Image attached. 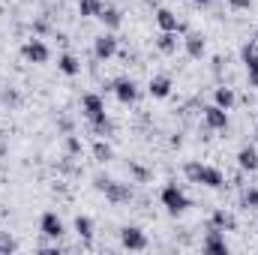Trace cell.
I'll return each instance as SVG.
<instances>
[{"label": "cell", "instance_id": "obj_24", "mask_svg": "<svg viewBox=\"0 0 258 255\" xmlns=\"http://www.w3.org/2000/svg\"><path fill=\"white\" fill-rule=\"evenodd\" d=\"M240 204H243L246 210H255L258 213V189H246L240 195Z\"/></svg>", "mask_w": 258, "mask_h": 255}, {"label": "cell", "instance_id": "obj_20", "mask_svg": "<svg viewBox=\"0 0 258 255\" xmlns=\"http://www.w3.org/2000/svg\"><path fill=\"white\" fill-rule=\"evenodd\" d=\"M213 99H216V105H219V108H225V111H228V108L234 105V99H237V96H234V90H231V87H216Z\"/></svg>", "mask_w": 258, "mask_h": 255}, {"label": "cell", "instance_id": "obj_28", "mask_svg": "<svg viewBox=\"0 0 258 255\" xmlns=\"http://www.w3.org/2000/svg\"><path fill=\"white\" fill-rule=\"evenodd\" d=\"M246 72H249V87H258V63L246 66Z\"/></svg>", "mask_w": 258, "mask_h": 255}, {"label": "cell", "instance_id": "obj_1", "mask_svg": "<svg viewBox=\"0 0 258 255\" xmlns=\"http://www.w3.org/2000/svg\"><path fill=\"white\" fill-rule=\"evenodd\" d=\"M81 111H84V117L90 120V126L96 129L99 135L111 129V120H108V114H105V102H102L99 93H84V99H81Z\"/></svg>", "mask_w": 258, "mask_h": 255}, {"label": "cell", "instance_id": "obj_10", "mask_svg": "<svg viewBox=\"0 0 258 255\" xmlns=\"http://www.w3.org/2000/svg\"><path fill=\"white\" fill-rule=\"evenodd\" d=\"M204 252L228 255V243H225V237H222V231H219V228H210V231H207V237H204Z\"/></svg>", "mask_w": 258, "mask_h": 255}, {"label": "cell", "instance_id": "obj_2", "mask_svg": "<svg viewBox=\"0 0 258 255\" xmlns=\"http://www.w3.org/2000/svg\"><path fill=\"white\" fill-rule=\"evenodd\" d=\"M183 171H186V177H189L192 183H198V186H210V189H222V186H225V177H222V171H219V168L189 162Z\"/></svg>", "mask_w": 258, "mask_h": 255}, {"label": "cell", "instance_id": "obj_21", "mask_svg": "<svg viewBox=\"0 0 258 255\" xmlns=\"http://www.w3.org/2000/svg\"><path fill=\"white\" fill-rule=\"evenodd\" d=\"M75 234L84 237V240H90L93 237V219L90 216H75Z\"/></svg>", "mask_w": 258, "mask_h": 255}, {"label": "cell", "instance_id": "obj_26", "mask_svg": "<svg viewBox=\"0 0 258 255\" xmlns=\"http://www.w3.org/2000/svg\"><path fill=\"white\" fill-rule=\"evenodd\" d=\"M66 150H69V153H81V141H78L75 135H69V138H66Z\"/></svg>", "mask_w": 258, "mask_h": 255}, {"label": "cell", "instance_id": "obj_31", "mask_svg": "<svg viewBox=\"0 0 258 255\" xmlns=\"http://www.w3.org/2000/svg\"><path fill=\"white\" fill-rule=\"evenodd\" d=\"M255 138H258V126H255Z\"/></svg>", "mask_w": 258, "mask_h": 255}, {"label": "cell", "instance_id": "obj_14", "mask_svg": "<svg viewBox=\"0 0 258 255\" xmlns=\"http://www.w3.org/2000/svg\"><path fill=\"white\" fill-rule=\"evenodd\" d=\"M237 165H240L243 171H258V150L255 147H240V153H237Z\"/></svg>", "mask_w": 258, "mask_h": 255}, {"label": "cell", "instance_id": "obj_17", "mask_svg": "<svg viewBox=\"0 0 258 255\" xmlns=\"http://www.w3.org/2000/svg\"><path fill=\"white\" fill-rule=\"evenodd\" d=\"M156 24H159V30H180V21H177V15L171 9H159L156 12Z\"/></svg>", "mask_w": 258, "mask_h": 255}, {"label": "cell", "instance_id": "obj_9", "mask_svg": "<svg viewBox=\"0 0 258 255\" xmlns=\"http://www.w3.org/2000/svg\"><path fill=\"white\" fill-rule=\"evenodd\" d=\"M39 228H42V234H45V237H54V240H57V237H63V222H60V216H57V213H51V210H48V213H42Z\"/></svg>", "mask_w": 258, "mask_h": 255}, {"label": "cell", "instance_id": "obj_22", "mask_svg": "<svg viewBox=\"0 0 258 255\" xmlns=\"http://www.w3.org/2000/svg\"><path fill=\"white\" fill-rule=\"evenodd\" d=\"M57 66H60V72H63V75H78V69H81V63H78L72 54H60Z\"/></svg>", "mask_w": 258, "mask_h": 255}, {"label": "cell", "instance_id": "obj_27", "mask_svg": "<svg viewBox=\"0 0 258 255\" xmlns=\"http://www.w3.org/2000/svg\"><path fill=\"white\" fill-rule=\"evenodd\" d=\"M0 252H15V240L12 237H0Z\"/></svg>", "mask_w": 258, "mask_h": 255}, {"label": "cell", "instance_id": "obj_23", "mask_svg": "<svg viewBox=\"0 0 258 255\" xmlns=\"http://www.w3.org/2000/svg\"><path fill=\"white\" fill-rule=\"evenodd\" d=\"M240 57H243V63H246V66H255V63H258V42H255V39L243 45V51H240Z\"/></svg>", "mask_w": 258, "mask_h": 255}, {"label": "cell", "instance_id": "obj_16", "mask_svg": "<svg viewBox=\"0 0 258 255\" xmlns=\"http://www.w3.org/2000/svg\"><path fill=\"white\" fill-rule=\"evenodd\" d=\"M99 18H102V24H105L108 30H117V27L123 24V15H120V9H114V6H102Z\"/></svg>", "mask_w": 258, "mask_h": 255}, {"label": "cell", "instance_id": "obj_11", "mask_svg": "<svg viewBox=\"0 0 258 255\" xmlns=\"http://www.w3.org/2000/svg\"><path fill=\"white\" fill-rule=\"evenodd\" d=\"M204 123H207L210 129H225V126H228V111H225V108H219V105L213 102V105H207V108H204Z\"/></svg>", "mask_w": 258, "mask_h": 255}, {"label": "cell", "instance_id": "obj_8", "mask_svg": "<svg viewBox=\"0 0 258 255\" xmlns=\"http://www.w3.org/2000/svg\"><path fill=\"white\" fill-rule=\"evenodd\" d=\"M114 51H117V39H114V33H102V36L93 42V54H96V60H108V57H114Z\"/></svg>", "mask_w": 258, "mask_h": 255}, {"label": "cell", "instance_id": "obj_19", "mask_svg": "<svg viewBox=\"0 0 258 255\" xmlns=\"http://www.w3.org/2000/svg\"><path fill=\"white\" fill-rule=\"evenodd\" d=\"M78 12H81V18H99L102 0H78Z\"/></svg>", "mask_w": 258, "mask_h": 255}, {"label": "cell", "instance_id": "obj_12", "mask_svg": "<svg viewBox=\"0 0 258 255\" xmlns=\"http://www.w3.org/2000/svg\"><path fill=\"white\" fill-rule=\"evenodd\" d=\"M147 90H150V96H153V99H165V96L171 93V78H165V75H156V78H150Z\"/></svg>", "mask_w": 258, "mask_h": 255}, {"label": "cell", "instance_id": "obj_6", "mask_svg": "<svg viewBox=\"0 0 258 255\" xmlns=\"http://www.w3.org/2000/svg\"><path fill=\"white\" fill-rule=\"evenodd\" d=\"M21 57H24L27 63H45V60H48V45H45L42 39H27V42L21 45Z\"/></svg>", "mask_w": 258, "mask_h": 255}, {"label": "cell", "instance_id": "obj_15", "mask_svg": "<svg viewBox=\"0 0 258 255\" xmlns=\"http://www.w3.org/2000/svg\"><path fill=\"white\" fill-rule=\"evenodd\" d=\"M210 228H219V231H234V228H237V222H234V216H231V213L216 210V213L210 216Z\"/></svg>", "mask_w": 258, "mask_h": 255}, {"label": "cell", "instance_id": "obj_13", "mask_svg": "<svg viewBox=\"0 0 258 255\" xmlns=\"http://www.w3.org/2000/svg\"><path fill=\"white\" fill-rule=\"evenodd\" d=\"M156 48H159L162 54H174V51H177V30H162V33L156 36Z\"/></svg>", "mask_w": 258, "mask_h": 255}, {"label": "cell", "instance_id": "obj_5", "mask_svg": "<svg viewBox=\"0 0 258 255\" xmlns=\"http://www.w3.org/2000/svg\"><path fill=\"white\" fill-rule=\"evenodd\" d=\"M120 243H123V249L141 252V249H147V234L138 225H126V228H120Z\"/></svg>", "mask_w": 258, "mask_h": 255}, {"label": "cell", "instance_id": "obj_32", "mask_svg": "<svg viewBox=\"0 0 258 255\" xmlns=\"http://www.w3.org/2000/svg\"><path fill=\"white\" fill-rule=\"evenodd\" d=\"M255 42H258V33H255Z\"/></svg>", "mask_w": 258, "mask_h": 255}, {"label": "cell", "instance_id": "obj_30", "mask_svg": "<svg viewBox=\"0 0 258 255\" xmlns=\"http://www.w3.org/2000/svg\"><path fill=\"white\" fill-rule=\"evenodd\" d=\"M192 3H198V6H204V3H210V0H192Z\"/></svg>", "mask_w": 258, "mask_h": 255}, {"label": "cell", "instance_id": "obj_4", "mask_svg": "<svg viewBox=\"0 0 258 255\" xmlns=\"http://www.w3.org/2000/svg\"><path fill=\"white\" fill-rule=\"evenodd\" d=\"M96 186L105 192V198L111 201V204H126L129 198H132V189H129V183H117V180H96Z\"/></svg>", "mask_w": 258, "mask_h": 255}, {"label": "cell", "instance_id": "obj_7", "mask_svg": "<svg viewBox=\"0 0 258 255\" xmlns=\"http://www.w3.org/2000/svg\"><path fill=\"white\" fill-rule=\"evenodd\" d=\"M111 90H114V96H117L123 105H132V102L138 99V87H135L132 78H117V81L111 84Z\"/></svg>", "mask_w": 258, "mask_h": 255}, {"label": "cell", "instance_id": "obj_29", "mask_svg": "<svg viewBox=\"0 0 258 255\" xmlns=\"http://www.w3.org/2000/svg\"><path fill=\"white\" fill-rule=\"evenodd\" d=\"M228 3H231L234 9H246V6H249V0H228Z\"/></svg>", "mask_w": 258, "mask_h": 255}, {"label": "cell", "instance_id": "obj_18", "mask_svg": "<svg viewBox=\"0 0 258 255\" xmlns=\"http://www.w3.org/2000/svg\"><path fill=\"white\" fill-rule=\"evenodd\" d=\"M183 45H186V54L195 57V60L204 54V36H201V33H189V36L183 39Z\"/></svg>", "mask_w": 258, "mask_h": 255}, {"label": "cell", "instance_id": "obj_3", "mask_svg": "<svg viewBox=\"0 0 258 255\" xmlns=\"http://www.w3.org/2000/svg\"><path fill=\"white\" fill-rule=\"evenodd\" d=\"M162 204H165V210L171 213V216H177V213H183L186 207H189V198H186V192L177 189V183H168L165 189H162Z\"/></svg>", "mask_w": 258, "mask_h": 255}, {"label": "cell", "instance_id": "obj_25", "mask_svg": "<svg viewBox=\"0 0 258 255\" xmlns=\"http://www.w3.org/2000/svg\"><path fill=\"white\" fill-rule=\"evenodd\" d=\"M93 156H96L99 162H108V159H111V144H105V141H96V144H93Z\"/></svg>", "mask_w": 258, "mask_h": 255}]
</instances>
